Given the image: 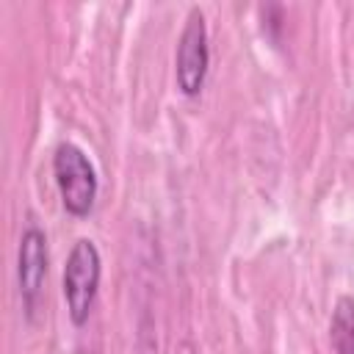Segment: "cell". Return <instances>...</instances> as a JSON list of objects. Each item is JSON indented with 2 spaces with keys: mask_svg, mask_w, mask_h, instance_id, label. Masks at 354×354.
<instances>
[{
  "mask_svg": "<svg viewBox=\"0 0 354 354\" xmlns=\"http://www.w3.org/2000/svg\"><path fill=\"white\" fill-rule=\"evenodd\" d=\"M53 177L61 194V205L69 216L86 218L94 210L100 180L91 158L75 141H61L53 152Z\"/></svg>",
  "mask_w": 354,
  "mask_h": 354,
  "instance_id": "6da1fadb",
  "label": "cell"
},
{
  "mask_svg": "<svg viewBox=\"0 0 354 354\" xmlns=\"http://www.w3.org/2000/svg\"><path fill=\"white\" fill-rule=\"evenodd\" d=\"M100 277H102V257L97 243L91 238H77L66 254L64 277H61L66 313L75 326H83L88 321L100 290Z\"/></svg>",
  "mask_w": 354,
  "mask_h": 354,
  "instance_id": "7a4b0ae2",
  "label": "cell"
},
{
  "mask_svg": "<svg viewBox=\"0 0 354 354\" xmlns=\"http://www.w3.org/2000/svg\"><path fill=\"white\" fill-rule=\"evenodd\" d=\"M210 69V36H207V19L199 6H191L177 39L174 53V77L177 88L185 97H196L205 86Z\"/></svg>",
  "mask_w": 354,
  "mask_h": 354,
  "instance_id": "3957f363",
  "label": "cell"
},
{
  "mask_svg": "<svg viewBox=\"0 0 354 354\" xmlns=\"http://www.w3.org/2000/svg\"><path fill=\"white\" fill-rule=\"evenodd\" d=\"M47 263H50V252H47V235L44 230L30 221L22 235H19V249H17V285H19V296H22V310L28 315V321H33L41 290H44V279H47Z\"/></svg>",
  "mask_w": 354,
  "mask_h": 354,
  "instance_id": "277c9868",
  "label": "cell"
},
{
  "mask_svg": "<svg viewBox=\"0 0 354 354\" xmlns=\"http://www.w3.org/2000/svg\"><path fill=\"white\" fill-rule=\"evenodd\" d=\"M329 343L335 354H354V296H337L329 318Z\"/></svg>",
  "mask_w": 354,
  "mask_h": 354,
  "instance_id": "5b68a950",
  "label": "cell"
}]
</instances>
